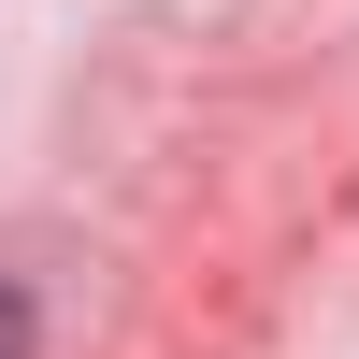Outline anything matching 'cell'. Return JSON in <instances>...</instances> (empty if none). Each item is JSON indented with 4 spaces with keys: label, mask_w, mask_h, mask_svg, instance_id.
<instances>
[{
    "label": "cell",
    "mask_w": 359,
    "mask_h": 359,
    "mask_svg": "<svg viewBox=\"0 0 359 359\" xmlns=\"http://www.w3.org/2000/svg\"><path fill=\"white\" fill-rule=\"evenodd\" d=\"M0 359H29V302H15V287H0Z\"/></svg>",
    "instance_id": "1"
}]
</instances>
